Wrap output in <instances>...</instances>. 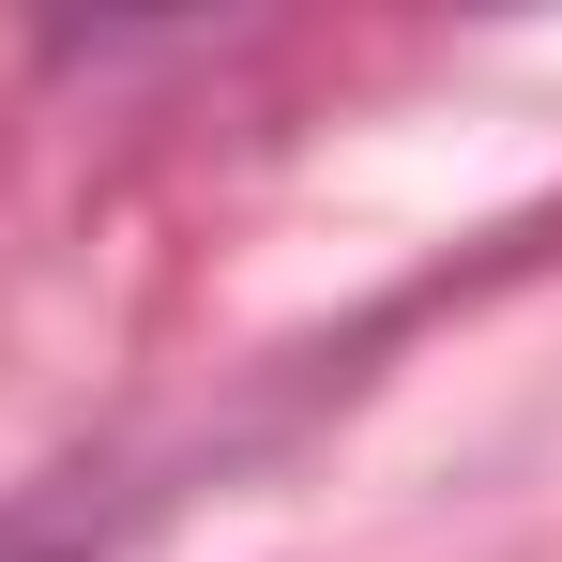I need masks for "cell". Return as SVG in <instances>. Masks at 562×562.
<instances>
[]
</instances>
